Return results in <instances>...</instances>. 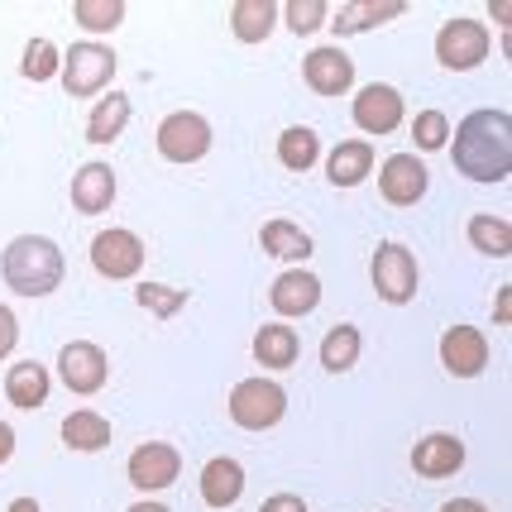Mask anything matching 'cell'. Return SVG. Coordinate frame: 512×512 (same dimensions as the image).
Returning <instances> with one entry per match:
<instances>
[{"mask_svg": "<svg viewBox=\"0 0 512 512\" xmlns=\"http://www.w3.org/2000/svg\"><path fill=\"white\" fill-rule=\"evenodd\" d=\"M211 149V125L197 111H178L158 125V154L168 163H197Z\"/></svg>", "mask_w": 512, "mask_h": 512, "instance_id": "52a82bcc", "label": "cell"}, {"mask_svg": "<svg viewBox=\"0 0 512 512\" xmlns=\"http://www.w3.org/2000/svg\"><path fill=\"white\" fill-rule=\"evenodd\" d=\"M115 201V173L111 163H82L77 168V178H72V206L82 211V216H101L106 206Z\"/></svg>", "mask_w": 512, "mask_h": 512, "instance_id": "2e32d148", "label": "cell"}, {"mask_svg": "<svg viewBox=\"0 0 512 512\" xmlns=\"http://www.w3.org/2000/svg\"><path fill=\"white\" fill-rule=\"evenodd\" d=\"M15 340H20V321H15V312H10V307H0V359L15 350Z\"/></svg>", "mask_w": 512, "mask_h": 512, "instance_id": "e575fe53", "label": "cell"}, {"mask_svg": "<svg viewBox=\"0 0 512 512\" xmlns=\"http://www.w3.org/2000/svg\"><path fill=\"white\" fill-rule=\"evenodd\" d=\"M91 264L101 278H134L139 268H144V240L125 230V225H115V230H101L96 240H91Z\"/></svg>", "mask_w": 512, "mask_h": 512, "instance_id": "ba28073f", "label": "cell"}, {"mask_svg": "<svg viewBox=\"0 0 512 512\" xmlns=\"http://www.w3.org/2000/svg\"><path fill=\"white\" fill-rule=\"evenodd\" d=\"M259 245H264L268 259H283V264H297V259H312V235L302 230V225L283 221V216H273V221H264V230H259Z\"/></svg>", "mask_w": 512, "mask_h": 512, "instance_id": "d6986e66", "label": "cell"}, {"mask_svg": "<svg viewBox=\"0 0 512 512\" xmlns=\"http://www.w3.org/2000/svg\"><path fill=\"white\" fill-rule=\"evenodd\" d=\"M412 469H417L422 479H450V474H460V469H465V441L450 436V431L422 436V441L412 446Z\"/></svg>", "mask_w": 512, "mask_h": 512, "instance_id": "5bb4252c", "label": "cell"}, {"mask_svg": "<svg viewBox=\"0 0 512 512\" xmlns=\"http://www.w3.org/2000/svg\"><path fill=\"white\" fill-rule=\"evenodd\" d=\"M402 120V96L398 87H383V82H374V87H364L355 96V125L369 134H393Z\"/></svg>", "mask_w": 512, "mask_h": 512, "instance_id": "9a60e30c", "label": "cell"}, {"mask_svg": "<svg viewBox=\"0 0 512 512\" xmlns=\"http://www.w3.org/2000/svg\"><path fill=\"white\" fill-rule=\"evenodd\" d=\"M369 273H374V292H379L383 302H393V307L412 302V292H417V259H412L407 245H393V240L379 245Z\"/></svg>", "mask_w": 512, "mask_h": 512, "instance_id": "5b68a950", "label": "cell"}, {"mask_svg": "<svg viewBox=\"0 0 512 512\" xmlns=\"http://www.w3.org/2000/svg\"><path fill=\"white\" fill-rule=\"evenodd\" d=\"M493 321H498V326L512 321V288H498V297H493Z\"/></svg>", "mask_w": 512, "mask_h": 512, "instance_id": "8d00e7d4", "label": "cell"}, {"mask_svg": "<svg viewBox=\"0 0 512 512\" xmlns=\"http://www.w3.org/2000/svg\"><path fill=\"white\" fill-rule=\"evenodd\" d=\"M240 493H245V469H240V460H230V455L206 460V469H201V498H206L211 508H230Z\"/></svg>", "mask_w": 512, "mask_h": 512, "instance_id": "ac0fdd59", "label": "cell"}, {"mask_svg": "<svg viewBox=\"0 0 512 512\" xmlns=\"http://www.w3.org/2000/svg\"><path fill=\"white\" fill-rule=\"evenodd\" d=\"M273 24H278L273 0H235V10H230V29H235L240 44H264Z\"/></svg>", "mask_w": 512, "mask_h": 512, "instance_id": "603a6c76", "label": "cell"}, {"mask_svg": "<svg viewBox=\"0 0 512 512\" xmlns=\"http://www.w3.org/2000/svg\"><path fill=\"white\" fill-rule=\"evenodd\" d=\"M379 192L388 206H417L426 197V168L422 158L412 154H393L379 168Z\"/></svg>", "mask_w": 512, "mask_h": 512, "instance_id": "4fadbf2b", "label": "cell"}, {"mask_svg": "<svg viewBox=\"0 0 512 512\" xmlns=\"http://www.w3.org/2000/svg\"><path fill=\"white\" fill-rule=\"evenodd\" d=\"M273 307L283 316H307L321 302V278H316L312 268H288L278 283H273Z\"/></svg>", "mask_w": 512, "mask_h": 512, "instance_id": "e0dca14e", "label": "cell"}, {"mask_svg": "<svg viewBox=\"0 0 512 512\" xmlns=\"http://www.w3.org/2000/svg\"><path fill=\"white\" fill-rule=\"evenodd\" d=\"M441 512H489V508L474 503V498H450V503H441Z\"/></svg>", "mask_w": 512, "mask_h": 512, "instance_id": "f35d334b", "label": "cell"}, {"mask_svg": "<svg viewBox=\"0 0 512 512\" xmlns=\"http://www.w3.org/2000/svg\"><path fill=\"white\" fill-rule=\"evenodd\" d=\"M10 512H39V503H34V498H15V503H10Z\"/></svg>", "mask_w": 512, "mask_h": 512, "instance_id": "60d3db41", "label": "cell"}, {"mask_svg": "<svg viewBox=\"0 0 512 512\" xmlns=\"http://www.w3.org/2000/svg\"><path fill=\"white\" fill-rule=\"evenodd\" d=\"M489 10H493V20H498V24H512V5H508V0H493Z\"/></svg>", "mask_w": 512, "mask_h": 512, "instance_id": "ab89813d", "label": "cell"}, {"mask_svg": "<svg viewBox=\"0 0 512 512\" xmlns=\"http://www.w3.org/2000/svg\"><path fill=\"white\" fill-rule=\"evenodd\" d=\"M63 446L67 450H106L111 446V422L101 417V412H87V407H77V412H67L63 417Z\"/></svg>", "mask_w": 512, "mask_h": 512, "instance_id": "7402d4cb", "label": "cell"}, {"mask_svg": "<svg viewBox=\"0 0 512 512\" xmlns=\"http://www.w3.org/2000/svg\"><path fill=\"white\" fill-rule=\"evenodd\" d=\"M259 512H307V503H302L297 493H273V498H268Z\"/></svg>", "mask_w": 512, "mask_h": 512, "instance_id": "d590c367", "label": "cell"}, {"mask_svg": "<svg viewBox=\"0 0 512 512\" xmlns=\"http://www.w3.org/2000/svg\"><path fill=\"white\" fill-rule=\"evenodd\" d=\"M53 72H63V53L53 48V39H29V48H24V77L29 82H48Z\"/></svg>", "mask_w": 512, "mask_h": 512, "instance_id": "4dcf8cb0", "label": "cell"}, {"mask_svg": "<svg viewBox=\"0 0 512 512\" xmlns=\"http://www.w3.org/2000/svg\"><path fill=\"white\" fill-rule=\"evenodd\" d=\"M0 278L20 297H48L63 283V249L44 235H20L0 249Z\"/></svg>", "mask_w": 512, "mask_h": 512, "instance_id": "7a4b0ae2", "label": "cell"}, {"mask_svg": "<svg viewBox=\"0 0 512 512\" xmlns=\"http://www.w3.org/2000/svg\"><path fill=\"white\" fill-rule=\"evenodd\" d=\"M254 359H259L264 369H292V364H297V335H292L283 321L259 326V331H254Z\"/></svg>", "mask_w": 512, "mask_h": 512, "instance_id": "cb8c5ba5", "label": "cell"}, {"mask_svg": "<svg viewBox=\"0 0 512 512\" xmlns=\"http://www.w3.org/2000/svg\"><path fill=\"white\" fill-rule=\"evenodd\" d=\"M398 15H407V5H402V0H388V5H345V10L335 15V34H355V29L398 20Z\"/></svg>", "mask_w": 512, "mask_h": 512, "instance_id": "83f0119b", "label": "cell"}, {"mask_svg": "<svg viewBox=\"0 0 512 512\" xmlns=\"http://www.w3.org/2000/svg\"><path fill=\"white\" fill-rule=\"evenodd\" d=\"M436 58L441 67L450 72H469V67H479L489 58V29L479 20H446L441 24V34H436Z\"/></svg>", "mask_w": 512, "mask_h": 512, "instance_id": "277c9868", "label": "cell"}, {"mask_svg": "<svg viewBox=\"0 0 512 512\" xmlns=\"http://www.w3.org/2000/svg\"><path fill=\"white\" fill-rule=\"evenodd\" d=\"M441 359H446V369L455 379H474V374L489 369V340L474 326H450L441 335Z\"/></svg>", "mask_w": 512, "mask_h": 512, "instance_id": "8fae6325", "label": "cell"}, {"mask_svg": "<svg viewBox=\"0 0 512 512\" xmlns=\"http://www.w3.org/2000/svg\"><path fill=\"white\" fill-rule=\"evenodd\" d=\"M115 77V53L106 44H72L63 58V87L67 96H91L106 91V82Z\"/></svg>", "mask_w": 512, "mask_h": 512, "instance_id": "8992f818", "label": "cell"}, {"mask_svg": "<svg viewBox=\"0 0 512 512\" xmlns=\"http://www.w3.org/2000/svg\"><path fill=\"white\" fill-rule=\"evenodd\" d=\"M316 154H321V144H316V134L307 125H292V130L278 134V158L288 163L292 173H307L316 163Z\"/></svg>", "mask_w": 512, "mask_h": 512, "instance_id": "4316f807", "label": "cell"}, {"mask_svg": "<svg viewBox=\"0 0 512 512\" xmlns=\"http://www.w3.org/2000/svg\"><path fill=\"white\" fill-rule=\"evenodd\" d=\"M230 422L240 426V431H268V426L283 422V412H288V393L278 388L273 379H245L230 388Z\"/></svg>", "mask_w": 512, "mask_h": 512, "instance_id": "3957f363", "label": "cell"}, {"mask_svg": "<svg viewBox=\"0 0 512 512\" xmlns=\"http://www.w3.org/2000/svg\"><path fill=\"white\" fill-rule=\"evenodd\" d=\"M58 374L72 393H96V388H106V374H111V364L101 355V345H91V340H72L63 345V355H58Z\"/></svg>", "mask_w": 512, "mask_h": 512, "instance_id": "30bf717a", "label": "cell"}, {"mask_svg": "<svg viewBox=\"0 0 512 512\" xmlns=\"http://www.w3.org/2000/svg\"><path fill=\"white\" fill-rule=\"evenodd\" d=\"M10 455H15V426H10V422H0V465H5Z\"/></svg>", "mask_w": 512, "mask_h": 512, "instance_id": "74e56055", "label": "cell"}, {"mask_svg": "<svg viewBox=\"0 0 512 512\" xmlns=\"http://www.w3.org/2000/svg\"><path fill=\"white\" fill-rule=\"evenodd\" d=\"M125 120H130V96H125V91H106V96L91 106L87 139L91 144H111L115 134L125 130Z\"/></svg>", "mask_w": 512, "mask_h": 512, "instance_id": "d4e9b609", "label": "cell"}, {"mask_svg": "<svg viewBox=\"0 0 512 512\" xmlns=\"http://www.w3.org/2000/svg\"><path fill=\"white\" fill-rule=\"evenodd\" d=\"M412 139H417V149L436 154V149H446L450 120H446L441 111H422V115H417V125H412Z\"/></svg>", "mask_w": 512, "mask_h": 512, "instance_id": "836d02e7", "label": "cell"}, {"mask_svg": "<svg viewBox=\"0 0 512 512\" xmlns=\"http://www.w3.org/2000/svg\"><path fill=\"white\" fill-rule=\"evenodd\" d=\"M359 326H331L326 340H321V364L331 369V374H345L350 364H359Z\"/></svg>", "mask_w": 512, "mask_h": 512, "instance_id": "484cf974", "label": "cell"}, {"mask_svg": "<svg viewBox=\"0 0 512 512\" xmlns=\"http://www.w3.org/2000/svg\"><path fill=\"white\" fill-rule=\"evenodd\" d=\"M469 240H474V249L503 259V254H512V225L503 216H474L469 221Z\"/></svg>", "mask_w": 512, "mask_h": 512, "instance_id": "f1b7e54d", "label": "cell"}, {"mask_svg": "<svg viewBox=\"0 0 512 512\" xmlns=\"http://www.w3.org/2000/svg\"><path fill=\"white\" fill-rule=\"evenodd\" d=\"M455 168L469 182H503L512 173V120L503 111H474L450 139Z\"/></svg>", "mask_w": 512, "mask_h": 512, "instance_id": "6da1fadb", "label": "cell"}, {"mask_svg": "<svg viewBox=\"0 0 512 512\" xmlns=\"http://www.w3.org/2000/svg\"><path fill=\"white\" fill-rule=\"evenodd\" d=\"M130 512H168V508H163V503H154V498H144V503H134Z\"/></svg>", "mask_w": 512, "mask_h": 512, "instance_id": "b9f144b4", "label": "cell"}, {"mask_svg": "<svg viewBox=\"0 0 512 512\" xmlns=\"http://www.w3.org/2000/svg\"><path fill=\"white\" fill-rule=\"evenodd\" d=\"M48 369L39 364V359H24V364H15L10 374H5V398L15 402L20 412H34V407H44L48 402Z\"/></svg>", "mask_w": 512, "mask_h": 512, "instance_id": "44dd1931", "label": "cell"}, {"mask_svg": "<svg viewBox=\"0 0 512 512\" xmlns=\"http://www.w3.org/2000/svg\"><path fill=\"white\" fill-rule=\"evenodd\" d=\"M139 307H149L154 316H178L182 302H187V292L182 288H163V283H139Z\"/></svg>", "mask_w": 512, "mask_h": 512, "instance_id": "d6a6232c", "label": "cell"}, {"mask_svg": "<svg viewBox=\"0 0 512 512\" xmlns=\"http://www.w3.org/2000/svg\"><path fill=\"white\" fill-rule=\"evenodd\" d=\"M72 20L91 29V34H106L115 24L125 20V0H77L72 5Z\"/></svg>", "mask_w": 512, "mask_h": 512, "instance_id": "f546056e", "label": "cell"}, {"mask_svg": "<svg viewBox=\"0 0 512 512\" xmlns=\"http://www.w3.org/2000/svg\"><path fill=\"white\" fill-rule=\"evenodd\" d=\"M374 173V149L364 144V139H345V144H335L331 158H326V178L335 187H359V182Z\"/></svg>", "mask_w": 512, "mask_h": 512, "instance_id": "ffe728a7", "label": "cell"}, {"mask_svg": "<svg viewBox=\"0 0 512 512\" xmlns=\"http://www.w3.org/2000/svg\"><path fill=\"white\" fill-rule=\"evenodd\" d=\"M302 77H307V87L316 96H345V91L355 87V63L340 48H312L307 63H302Z\"/></svg>", "mask_w": 512, "mask_h": 512, "instance_id": "7c38bea8", "label": "cell"}, {"mask_svg": "<svg viewBox=\"0 0 512 512\" xmlns=\"http://www.w3.org/2000/svg\"><path fill=\"white\" fill-rule=\"evenodd\" d=\"M278 15L288 20L292 34H316L326 24V0H288Z\"/></svg>", "mask_w": 512, "mask_h": 512, "instance_id": "1f68e13d", "label": "cell"}, {"mask_svg": "<svg viewBox=\"0 0 512 512\" xmlns=\"http://www.w3.org/2000/svg\"><path fill=\"white\" fill-rule=\"evenodd\" d=\"M182 474V455L168 441H144L130 455V484L139 493H163L168 484H178Z\"/></svg>", "mask_w": 512, "mask_h": 512, "instance_id": "9c48e42d", "label": "cell"}]
</instances>
